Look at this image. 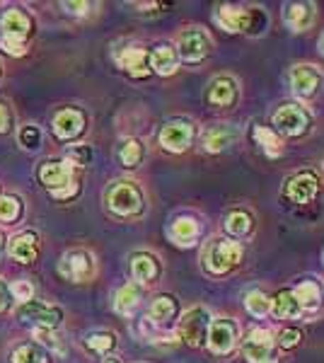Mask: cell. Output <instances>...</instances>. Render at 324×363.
I'll return each mask as SVG.
<instances>
[{"mask_svg": "<svg viewBox=\"0 0 324 363\" xmlns=\"http://www.w3.org/2000/svg\"><path fill=\"white\" fill-rule=\"evenodd\" d=\"M63 8H66L70 15H87V8H90V5L87 3H63Z\"/></svg>", "mask_w": 324, "mask_h": 363, "instance_id": "7bdbcfd3", "label": "cell"}, {"mask_svg": "<svg viewBox=\"0 0 324 363\" xmlns=\"http://www.w3.org/2000/svg\"><path fill=\"white\" fill-rule=\"evenodd\" d=\"M252 230H255V218H252L250 211H242V208L230 211L228 218H225L228 235L238 238V242H240V240H245L247 235H252Z\"/></svg>", "mask_w": 324, "mask_h": 363, "instance_id": "484cf974", "label": "cell"}, {"mask_svg": "<svg viewBox=\"0 0 324 363\" xmlns=\"http://www.w3.org/2000/svg\"><path fill=\"white\" fill-rule=\"evenodd\" d=\"M250 10V20H247V34H264V29L269 25V17L264 13V8H247Z\"/></svg>", "mask_w": 324, "mask_h": 363, "instance_id": "e575fe53", "label": "cell"}, {"mask_svg": "<svg viewBox=\"0 0 324 363\" xmlns=\"http://www.w3.org/2000/svg\"><path fill=\"white\" fill-rule=\"evenodd\" d=\"M242 259H245L242 242H238V240H225V238L213 240V242L206 247V255H203L206 269H208L211 274H216V277L238 269L242 264Z\"/></svg>", "mask_w": 324, "mask_h": 363, "instance_id": "6da1fadb", "label": "cell"}, {"mask_svg": "<svg viewBox=\"0 0 324 363\" xmlns=\"http://www.w3.org/2000/svg\"><path fill=\"white\" fill-rule=\"evenodd\" d=\"M322 167H324V157H322Z\"/></svg>", "mask_w": 324, "mask_h": 363, "instance_id": "f907efd6", "label": "cell"}, {"mask_svg": "<svg viewBox=\"0 0 324 363\" xmlns=\"http://www.w3.org/2000/svg\"><path fill=\"white\" fill-rule=\"evenodd\" d=\"M107 206L116 216H135L143 211V194L133 182H114L107 189Z\"/></svg>", "mask_w": 324, "mask_h": 363, "instance_id": "3957f363", "label": "cell"}, {"mask_svg": "<svg viewBox=\"0 0 324 363\" xmlns=\"http://www.w3.org/2000/svg\"><path fill=\"white\" fill-rule=\"evenodd\" d=\"M240 99V85L233 75H218L208 83L206 90V102L213 109H230L235 107Z\"/></svg>", "mask_w": 324, "mask_h": 363, "instance_id": "30bf717a", "label": "cell"}, {"mask_svg": "<svg viewBox=\"0 0 324 363\" xmlns=\"http://www.w3.org/2000/svg\"><path fill=\"white\" fill-rule=\"evenodd\" d=\"M252 136H255V140L262 145V150L269 157H279L281 153H284V140L279 138V133H276L274 128L255 126V128H252Z\"/></svg>", "mask_w": 324, "mask_h": 363, "instance_id": "83f0119b", "label": "cell"}, {"mask_svg": "<svg viewBox=\"0 0 324 363\" xmlns=\"http://www.w3.org/2000/svg\"><path fill=\"white\" fill-rule=\"evenodd\" d=\"M92 160V150L87 148V145H78V148H73L68 153V165L73 167V165H87V162Z\"/></svg>", "mask_w": 324, "mask_h": 363, "instance_id": "60d3db41", "label": "cell"}, {"mask_svg": "<svg viewBox=\"0 0 324 363\" xmlns=\"http://www.w3.org/2000/svg\"><path fill=\"white\" fill-rule=\"evenodd\" d=\"M274 131H281L284 136H305L310 131V114L303 107H298V104H284L274 114Z\"/></svg>", "mask_w": 324, "mask_h": 363, "instance_id": "52a82bcc", "label": "cell"}, {"mask_svg": "<svg viewBox=\"0 0 324 363\" xmlns=\"http://www.w3.org/2000/svg\"><path fill=\"white\" fill-rule=\"evenodd\" d=\"M10 257L22 264H32L37 259V252H39V238L34 233H20L10 240Z\"/></svg>", "mask_w": 324, "mask_h": 363, "instance_id": "44dd1931", "label": "cell"}, {"mask_svg": "<svg viewBox=\"0 0 324 363\" xmlns=\"http://www.w3.org/2000/svg\"><path fill=\"white\" fill-rule=\"evenodd\" d=\"M116 63L126 70V73L135 75V78H145L150 75V56L145 49L140 46H128V49H121L116 54Z\"/></svg>", "mask_w": 324, "mask_h": 363, "instance_id": "e0dca14e", "label": "cell"}, {"mask_svg": "<svg viewBox=\"0 0 324 363\" xmlns=\"http://www.w3.org/2000/svg\"><path fill=\"white\" fill-rule=\"evenodd\" d=\"M293 296L300 303L303 310H317L322 303V291L315 281H300V284L293 289Z\"/></svg>", "mask_w": 324, "mask_h": 363, "instance_id": "f1b7e54d", "label": "cell"}, {"mask_svg": "<svg viewBox=\"0 0 324 363\" xmlns=\"http://www.w3.org/2000/svg\"><path fill=\"white\" fill-rule=\"evenodd\" d=\"M8 126H10V112L5 104H0V131H5Z\"/></svg>", "mask_w": 324, "mask_h": 363, "instance_id": "f6af8a7d", "label": "cell"}, {"mask_svg": "<svg viewBox=\"0 0 324 363\" xmlns=\"http://www.w3.org/2000/svg\"><path fill=\"white\" fill-rule=\"evenodd\" d=\"M150 70H155L157 75H172L179 68V58L177 51L169 44H160L150 51Z\"/></svg>", "mask_w": 324, "mask_h": 363, "instance_id": "d4e9b609", "label": "cell"}, {"mask_svg": "<svg viewBox=\"0 0 324 363\" xmlns=\"http://www.w3.org/2000/svg\"><path fill=\"white\" fill-rule=\"evenodd\" d=\"M216 25L220 29H225L228 34H247V20H250V10L242 8V5H218L213 13Z\"/></svg>", "mask_w": 324, "mask_h": 363, "instance_id": "2e32d148", "label": "cell"}, {"mask_svg": "<svg viewBox=\"0 0 324 363\" xmlns=\"http://www.w3.org/2000/svg\"><path fill=\"white\" fill-rule=\"evenodd\" d=\"M82 128H85V114L80 109H61L54 116V136L61 140L80 136Z\"/></svg>", "mask_w": 324, "mask_h": 363, "instance_id": "ac0fdd59", "label": "cell"}, {"mask_svg": "<svg viewBox=\"0 0 324 363\" xmlns=\"http://www.w3.org/2000/svg\"><path fill=\"white\" fill-rule=\"evenodd\" d=\"M20 320L34 325V330H56L63 320V313L54 306H46L41 301H29L20 308Z\"/></svg>", "mask_w": 324, "mask_h": 363, "instance_id": "9c48e42d", "label": "cell"}, {"mask_svg": "<svg viewBox=\"0 0 324 363\" xmlns=\"http://www.w3.org/2000/svg\"><path fill=\"white\" fill-rule=\"evenodd\" d=\"M34 337H37L39 344L49 347L51 351H58V354H66V347H63L61 337L54 335V330H34Z\"/></svg>", "mask_w": 324, "mask_h": 363, "instance_id": "d590c367", "label": "cell"}, {"mask_svg": "<svg viewBox=\"0 0 324 363\" xmlns=\"http://www.w3.org/2000/svg\"><path fill=\"white\" fill-rule=\"evenodd\" d=\"M13 363H49L44 349L37 344H25V347L13 351Z\"/></svg>", "mask_w": 324, "mask_h": 363, "instance_id": "836d02e7", "label": "cell"}, {"mask_svg": "<svg viewBox=\"0 0 324 363\" xmlns=\"http://www.w3.org/2000/svg\"><path fill=\"white\" fill-rule=\"evenodd\" d=\"M320 51H322V54H324V34H322V37H320Z\"/></svg>", "mask_w": 324, "mask_h": 363, "instance_id": "bcb514c9", "label": "cell"}, {"mask_svg": "<svg viewBox=\"0 0 324 363\" xmlns=\"http://www.w3.org/2000/svg\"><path fill=\"white\" fill-rule=\"evenodd\" d=\"M322 70L312 63H298L291 68V87L300 99H310L322 87Z\"/></svg>", "mask_w": 324, "mask_h": 363, "instance_id": "8fae6325", "label": "cell"}, {"mask_svg": "<svg viewBox=\"0 0 324 363\" xmlns=\"http://www.w3.org/2000/svg\"><path fill=\"white\" fill-rule=\"evenodd\" d=\"M177 58L186 63H199L211 56L213 51V42H211L208 32L203 27H184L177 37Z\"/></svg>", "mask_w": 324, "mask_h": 363, "instance_id": "7a4b0ae2", "label": "cell"}, {"mask_svg": "<svg viewBox=\"0 0 324 363\" xmlns=\"http://www.w3.org/2000/svg\"><path fill=\"white\" fill-rule=\"evenodd\" d=\"M160 274V264L148 252H138L131 257V277L135 284H152Z\"/></svg>", "mask_w": 324, "mask_h": 363, "instance_id": "7402d4cb", "label": "cell"}, {"mask_svg": "<svg viewBox=\"0 0 324 363\" xmlns=\"http://www.w3.org/2000/svg\"><path fill=\"white\" fill-rule=\"evenodd\" d=\"M264 363H276V361H274V359H269V361H264Z\"/></svg>", "mask_w": 324, "mask_h": 363, "instance_id": "c3c4849f", "label": "cell"}, {"mask_svg": "<svg viewBox=\"0 0 324 363\" xmlns=\"http://www.w3.org/2000/svg\"><path fill=\"white\" fill-rule=\"evenodd\" d=\"M0 252H3V235H0Z\"/></svg>", "mask_w": 324, "mask_h": 363, "instance_id": "7dc6e473", "label": "cell"}, {"mask_svg": "<svg viewBox=\"0 0 324 363\" xmlns=\"http://www.w3.org/2000/svg\"><path fill=\"white\" fill-rule=\"evenodd\" d=\"M143 153H145L143 143H140L138 138H128V140H123L119 148V160L123 167H138L140 160H143Z\"/></svg>", "mask_w": 324, "mask_h": 363, "instance_id": "4dcf8cb0", "label": "cell"}, {"mask_svg": "<svg viewBox=\"0 0 324 363\" xmlns=\"http://www.w3.org/2000/svg\"><path fill=\"white\" fill-rule=\"evenodd\" d=\"M320 191V177L315 172H298L286 182L284 196L291 203H310Z\"/></svg>", "mask_w": 324, "mask_h": 363, "instance_id": "4fadbf2b", "label": "cell"}, {"mask_svg": "<svg viewBox=\"0 0 324 363\" xmlns=\"http://www.w3.org/2000/svg\"><path fill=\"white\" fill-rule=\"evenodd\" d=\"M20 143L25 145L27 150H34L41 145V131L37 126H25L20 131Z\"/></svg>", "mask_w": 324, "mask_h": 363, "instance_id": "ab89813d", "label": "cell"}, {"mask_svg": "<svg viewBox=\"0 0 324 363\" xmlns=\"http://www.w3.org/2000/svg\"><path fill=\"white\" fill-rule=\"evenodd\" d=\"M211 320L213 318H211L208 308L203 306L189 308L179 318V339L189 344V347H201V344H206V337H208Z\"/></svg>", "mask_w": 324, "mask_h": 363, "instance_id": "5b68a950", "label": "cell"}, {"mask_svg": "<svg viewBox=\"0 0 324 363\" xmlns=\"http://www.w3.org/2000/svg\"><path fill=\"white\" fill-rule=\"evenodd\" d=\"M271 313L276 315V318L281 320H293V318H300V313H303V308H300V303L296 301V296H293V291H279L274 298H271Z\"/></svg>", "mask_w": 324, "mask_h": 363, "instance_id": "4316f807", "label": "cell"}, {"mask_svg": "<svg viewBox=\"0 0 324 363\" xmlns=\"http://www.w3.org/2000/svg\"><path fill=\"white\" fill-rule=\"evenodd\" d=\"M107 363H116V361H114V359H109V361H107Z\"/></svg>", "mask_w": 324, "mask_h": 363, "instance_id": "681fc988", "label": "cell"}, {"mask_svg": "<svg viewBox=\"0 0 324 363\" xmlns=\"http://www.w3.org/2000/svg\"><path fill=\"white\" fill-rule=\"evenodd\" d=\"M271 349H274V337L269 330L255 327L242 342V356L250 363H264L271 359Z\"/></svg>", "mask_w": 324, "mask_h": 363, "instance_id": "5bb4252c", "label": "cell"}, {"mask_svg": "<svg viewBox=\"0 0 324 363\" xmlns=\"http://www.w3.org/2000/svg\"><path fill=\"white\" fill-rule=\"evenodd\" d=\"M8 291L15 296V301H20V303H22V306H25V303H29V301L34 298V286L29 284V281H25V279H22V281H15V284L10 286Z\"/></svg>", "mask_w": 324, "mask_h": 363, "instance_id": "74e56055", "label": "cell"}, {"mask_svg": "<svg viewBox=\"0 0 324 363\" xmlns=\"http://www.w3.org/2000/svg\"><path fill=\"white\" fill-rule=\"evenodd\" d=\"M199 230H201V228H199L196 218H191V216H179V218H174L172 225H169V238H172L179 247H191L199 238Z\"/></svg>", "mask_w": 324, "mask_h": 363, "instance_id": "603a6c76", "label": "cell"}, {"mask_svg": "<svg viewBox=\"0 0 324 363\" xmlns=\"http://www.w3.org/2000/svg\"><path fill=\"white\" fill-rule=\"evenodd\" d=\"M300 342H303V332L296 330V327H291V330L281 332L279 342H276V344H279V349H286L288 351V349H296Z\"/></svg>", "mask_w": 324, "mask_h": 363, "instance_id": "f35d334b", "label": "cell"}, {"mask_svg": "<svg viewBox=\"0 0 324 363\" xmlns=\"http://www.w3.org/2000/svg\"><path fill=\"white\" fill-rule=\"evenodd\" d=\"M87 349L95 351V354H111L116 347V337L111 332H95V335L87 337Z\"/></svg>", "mask_w": 324, "mask_h": 363, "instance_id": "d6a6232c", "label": "cell"}, {"mask_svg": "<svg viewBox=\"0 0 324 363\" xmlns=\"http://www.w3.org/2000/svg\"><path fill=\"white\" fill-rule=\"evenodd\" d=\"M39 177L51 189V194L58 199L75 194V189H78V186L73 184V167H70L68 162L49 160L39 169Z\"/></svg>", "mask_w": 324, "mask_h": 363, "instance_id": "8992f818", "label": "cell"}, {"mask_svg": "<svg viewBox=\"0 0 324 363\" xmlns=\"http://www.w3.org/2000/svg\"><path fill=\"white\" fill-rule=\"evenodd\" d=\"M8 303H10V291H8V286L0 281V310L8 308Z\"/></svg>", "mask_w": 324, "mask_h": 363, "instance_id": "ee69618b", "label": "cell"}, {"mask_svg": "<svg viewBox=\"0 0 324 363\" xmlns=\"http://www.w3.org/2000/svg\"><path fill=\"white\" fill-rule=\"evenodd\" d=\"M206 344L216 356H230L240 344V325L233 318H216L211 320Z\"/></svg>", "mask_w": 324, "mask_h": 363, "instance_id": "277c9868", "label": "cell"}, {"mask_svg": "<svg viewBox=\"0 0 324 363\" xmlns=\"http://www.w3.org/2000/svg\"><path fill=\"white\" fill-rule=\"evenodd\" d=\"M177 315H179V306H177L174 298L172 296H157L150 306L148 320H150V325L162 327L164 330V327H169L177 320Z\"/></svg>", "mask_w": 324, "mask_h": 363, "instance_id": "d6986e66", "label": "cell"}, {"mask_svg": "<svg viewBox=\"0 0 324 363\" xmlns=\"http://www.w3.org/2000/svg\"><path fill=\"white\" fill-rule=\"evenodd\" d=\"M58 274L66 277L68 281H90L95 277V259L87 250H70L63 255L61 264H58Z\"/></svg>", "mask_w": 324, "mask_h": 363, "instance_id": "ba28073f", "label": "cell"}, {"mask_svg": "<svg viewBox=\"0 0 324 363\" xmlns=\"http://www.w3.org/2000/svg\"><path fill=\"white\" fill-rule=\"evenodd\" d=\"M140 306V289L135 284H126L116 291L114 296V308L119 315H131L135 308Z\"/></svg>", "mask_w": 324, "mask_h": 363, "instance_id": "f546056e", "label": "cell"}, {"mask_svg": "<svg viewBox=\"0 0 324 363\" xmlns=\"http://www.w3.org/2000/svg\"><path fill=\"white\" fill-rule=\"evenodd\" d=\"M245 308L247 313L252 315V318H267L271 313V298L267 294H262V291H250L245 298Z\"/></svg>", "mask_w": 324, "mask_h": 363, "instance_id": "1f68e13d", "label": "cell"}, {"mask_svg": "<svg viewBox=\"0 0 324 363\" xmlns=\"http://www.w3.org/2000/svg\"><path fill=\"white\" fill-rule=\"evenodd\" d=\"M235 136H238V131L230 124H213L203 131V148L208 153H220L233 145Z\"/></svg>", "mask_w": 324, "mask_h": 363, "instance_id": "ffe728a7", "label": "cell"}, {"mask_svg": "<svg viewBox=\"0 0 324 363\" xmlns=\"http://www.w3.org/2000/svg\"><path fill=\"white\" fill-rule=\"evenodd\" d=\"M194 133L196 131H194L191 121H184V119L169 121V124H164L160 131V145L164 150H169V153H184V150L191 145Z\"/></svg>", "mask_w": 324, "mask_h": 363, "instance_id": "7c38bea8", "label": "cell"}, {"mask_svg": "<svg viewBox=\"0 0 324 363\" xmlns=\"http://www.w3.org/2000/svg\"><path fill=\"white\" fill-rule=\"evenodd\" d=\"M0 46H3V49L8 51L10 56H22V54L27 51V49H25V44H22V42H17V39H8V37L0 39Z\"/></svg>", "mask_w": 324, "mask_h": 363, "instance_id": "b9f144b4", "label": "cell"}, {"mask_svg": "<svg viewBox=\"0 0 324 363\" xmlns=\"http://www.w3.org/2000/svg\"><path fill=\"white\" fill-rule=\"evenodd\" d=\"M0 29H3V37L22 42L29 34V29H32V22H29V17L22 10H8L3 15V20H0Z\"/></svg>", "mask_w": 324, "mask_h": 363, "instance_id": "cb8c5ba5", "label": "cell"}, {"mask_svg": "<svg viewBox=\"0 0 324 363\" xmlns=\"http://www.w3.org/2000/svg\"><path fill=\"white\" fill-rule=\"evenodd\" d=\"M284 22L291 32H308L317 22V5L315 3H286Z\"/></svg>", "mask_w": 324, "mask_h": 363, "instance_id": "9a60e30c", "label": "cell"}, {"mask_svg": "<svg viewBox=\"0 0 324 363\" xmlns=\"http://www.w3.org/2000/svg\"><path fill=\"white\" fill-rule=\"evenodd\" d=\"M20 216V201L15 196H0V220H15Z\"/></svg>", "mask_w": 324, "mask_h": 363, "instance_id": "8d00e7d4", "label": "cell"}]
</instances>
